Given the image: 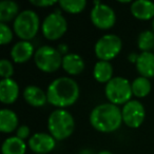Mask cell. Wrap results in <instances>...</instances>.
I'll return each instance as SVG.
<instances>
[{
	"mask_svg": "<svg viewBox=\"0 0 154 154\" xmlns=\"http://www.w3.org/2000/svg\"><path fill=\"white\" fill-rule=\"evenodd\" d=\"M61 66L69 75H78L85 70V61L78 54L68 53L62 58Z\"/></svg>",
	"mask_w": 154,
	"mask_h": 154,
	"instance_id": "cell-17",
	"label": "cell"
},
{
	"mask_svg": "<svg viewBox=\"0 0 154 154\" xmlns=\"http://www.w3.org/2000/svg\"><path fill=\"white\" fill-rule=\"evenodd\" d=\"M131 14L138 20L147 21L154 18V2L149 0H136L131 3Z\"/></svg>",
	"mask_w": 154,
	"mask_h": 154,
	"instance_id": "cell-13",
	"label": "cell"
},
{
	"mask_svg": "<svg viewBox=\"0 0 154 154\" xmlns=\"http://www.w3.org/2000/svg\"><path fill=\"white\" fill-rule=\"evenodd\" d=\"M137 47L141 52H151V50H154L153 31H143L137 38Z\"/></svg>",
	"mask_w": 154,
	"mask_h": 154,
	"instance_id": "cell-24",
	"label": "cell"
},
{
	"mask_svg": "<svg viewBox=\"0 0 154 154\" xmlns=\"http://www.w3.org/2000/svg\"><path fill=\"white\" fill-rule=\"evenodd\" d=\"M2 154H26V143L17 136L8 137L1 147Z\"/></svg>",
	"mask_w": 154,
	"mask_h": 154,
	"instance_id": "cell-21",
	"label": "cell"
},
{
	"mask_svg": "<svg viewBox=\"0 0 154 154\" xmlns=\"http://www.w3.org/2000/svg\"><path fill=\"white\" fill-rule=\"evenodd\" d=\"M19 15V5L12 0H3L0 2V22L7 23L15 20Z\"/></svg>",
	"mask_w": 154,
	"mask_h": 154,
	"instance_id": "cell-20",
	"label": "cell"
},
{
	"mask_svg": "<svg viewBox=\"0 0 154 154\" xmlns=\"http://www.w3.org/2000/svg\"><path fill=\"white\" fill-rule=\"evenodd\" d=\"M18 116L14 111L2 109L0 111V131L2 133H12L17 130Z\"/></svg>",
	"mask_w": 154,
	"mask_h": 154,
	"instance_id": "cell-19",
	"label": "cell"
},
{
	"mask_svg": "<svg viewBox=\"0 0 154 154\" xmlns=\"http://www.w3.org/2000/svg\"><path fill=\"white\" fill-rule=\"evenodd\" d=\"M131 86H132L133 95L138 97V98H143V97L148 96L152 89L150 80L143 76L135 78L132 82V84H131Z\"/></svg>",
	"mask_w": 154,
	"mask_h": 154,
	"instance_id": "cell-22",
	"label": "cell"
},
{
	"mask_svg": "<svg viewBox=\"0 0 154 154\" xmlns=\"http://www.w3.org/2000/svg\"><path fill=\"white\" fill-rule=\"evenodd\" d=\"M19 96V86L12 78L0 82V100L5 105H12Z\"/></svg>",
	"mask_w": 154,
	"mask_h": 154,
	"instance_id": "cell-12",
	"label": "cell"
},
{
	"mask_svg": "<svg viewBox=\"0 0 154 154\" xmlns=\"http://www.w3.org/2000/svg\"><path fill=\"white\" fill-rule=\"evenodd\" d=\"M97 154H113V153H112V152H110V151H108V150H103V151L98 152Z\"/></svg>",
	"mask_w": 154,
	"mask_h": 154,
	"instance_id": "cell-31",
	"label": "cell"
},
{
	"mask_svg": "<svg viewBox=\"0 0 154 154\" xmlns=\"http://www.w3.org/2000/svg\"><path fill=\"white\" fill-rule=\"evenodd\" d=\"M122 49V39L115 34H106L97 40L94 52L99 60L110 61L114 59Z\"/></svg>",
	"mask_w": 154,
	"mask_h": 154,
	"instance_id": "cell-7",
	"label": "cell"
},
{
	"mask_svg": "<svg viewBox=\"0 0 154 154\" xmlns=\"http://www.w3.org/2000/svg\"><path fill=\"white\" fill-rule=\"evenodd\" d=\"M49 132L56 140L70 137L75 130V120L70 112L64 109L54 110L48 119Z\"/></svg>",
	"mask_w": 154,
	"mask_h": 154,
	"instance_id": "cell-3",
	"label": "cell"
},
{
	"mask_svg": "<svg viewBox=\"0 0 154 154\" xmlns=\"http://www.w3.org/2000/svg\"><path fill=\"white\" fill-rule=\"evenodd\" d=\"M23 98L30 106L39 108L45 106L48 103L47 92L40 89L39 87L31 85L28 86L23 91Z\"/></svg>",
	"mask_w": 154,
	"mask_h": 154,
	"instance_id": "cell-15",
	"label": "cell"
},
{
	"mask_svg": "<svg viewBox=\"0 0 154 154\" xmlns=\"http://www.w3.org/2000/svg\"><path fill=\"white\" fill-rule=\"evenodd\" d=\"M29 147L36 154H48L53 151L56 139L50 133H35L29 139Z\"/></svg>",
	"mask_w": 154,
	"mask_h": 154,
	"instance_id": "cell-11",
	"label": "cell"
},
{
	"mask_svg": "<svg viewBox=\"0 0 154 154\" xmlns=\"http://www.w3.org/2000/svg\"><path fill=\"white\" fill-rule=\"evenodd\" d=\"M13 40V32L7 23L0 22V45H9Z\"/></svg>",
	"mask_w": 154,
	"mask_h": 154,
	"instance_id": "cell-26",
	"label": "cell"
},
{
	"mask_svg": "<svg viewBox=\"0 0 154 154\" xmlns=\"http://www.w3.org/2000/svg\"><path fill=\"white\" fill-rule=\"evenodd\" d=\"M153 51H154V50H153Z\"/></svg>",
	"mask_w": 154,
	"mask_h": 154,
	"instance_id": "cell-33",
	"label": "cell"
},
{
	"mask_svg": "<svg viewBox=\"0 0 154 154\" xmlns=\"http://www.w3.org/2000/svg\"><path fill=\"white\" fill-rule=\"evenodd\" d=\"M136 70L140 76L146 78L154 77V53L152 52H141L136 61Z\"/></svg>",
	"mask_w": 154,
	"mask_h": 154,
	"instance_id": "cell-16",
	"label": "cell"
},
{
	"mask_svg": "<svg viewBox=\"0 0 154 154\" xmlns=\"http://www.w3.org/2000/svg\"><path fill=\"white\" fill-rule=\"evenodd\" d=\"M40 26L39 17L32 10H26L19 13L14 20L13 29L15 34L21 40L30 41L37 35Z\"/></svg>",
	"mask_w": 154,
	"mask_h": 154,
	"instance_id": "cell-4",
	"label": "cell"
},
{
	"mask_svg": "<svg viewBox=\"0 0 154 154\" xmlns=\"http://www.w3.org/2000/svg\"><path fill=\"white\" fill-rule=\"evenodd\" d=\"M122 110L111 103L98 105L90 114V124L95 130L103 133L114 132L122 124Z\"/></svg>",
	"mask_w": 154,
	"mask_h": 154,
	"instance_id": "cell-2",
	"label": "cell"
},
{
	"mask_svg": "<svg viewBox=\"0 0 154 154\" xmlns=\"http://www.w3.org/2000/svg\"><path fill=\"white\" fill-rule=\"evenodd\" d=\"M35 55L34 45L30 41L20 40L13 45L11 50V57L16 63H24Z\"/></svg>",
	"mask_w": 154,
	"mask_h": 154,
	"instance_id": "cell-14",
	"label": "cell"
},
{
	"mask_svg": "<svg viewBox=\"0 0 154 154\" xmlns=\"http://www.w3.org/2000/svg\"><path fill=\"white\" fill-rule=\"evenodd\" d=\"M152 29H153V32H154V18L152 20Z\"/></svg>",
	"mask_w": 154,
	"mask_h": 154,
	"instance_id": "cell-32",
	"label": "cell"
},
{
	"mask_svg": "<svg viewBox=\"0 0 154 154\" xmlns=\"http://www.w3.org/2000/svg\"><path fill=\"white\" fill-rule=\"evenodd\" d=\"M30 3L37 8H49L58 5V1H54V0H31Z\"/></svg>",
	"mask_w": 154,
	"mask_h": 154,
	"instance_id": "cell-27",
	"label": "cell"
},
{
	"mask_svg": "<svg viewBox=\"0 0 154 154\" xmlns=\"http://www.w3.org/2000/svg\"><path fill=\"white\" fill-rule=\"evenodd\" d=\"M79 86L73 78L59 77L48 87V103L58 109H63L74 105L79 97Z\"/></svg>",
	"mask_w": 154,
	"mask_h": 154,
	"instance_id": "cell-1",
	"label": "cell"
},
{
	"mask_svg": "<svg viewBox=\"0 0 154 154\" xmlns=\"http://www.w3.org/2000/svg\"><path fill=\"white\" fill-rule=\"evenodd\" d=\"M91 21L99 30H109L116 22V14L111 7L95 1L90 13Z\"/></svg>",
	"mask_w": 154,
	"mask_h": 154,
	"instance_id": "cell-9",
	"label": "cell"
},
{
	"mask_svg": "<svg viewBox=\"0 0 154 154\" xmlns=\"http://www.w3.org/2000/svg\"><path fill=\"white\" fill-rule=\"evenodd\" d=\"M59 7L64 12L70 14H79L86 9V0H60L58 1Z\"/></svg>",
	"mask_w": 154,
	"mask_h": 154,
	"instance_id": "cell-23",
	"label": "cell"
},
{
	"mask_svg": "<svg viewBox=\"0 0 154 154\" xmlns=\"http://www.w3.org/2000/svg\"><path fill=\"white\" fill-rule=\"evenodd\" d=\"M122 122L127 127L136 129L143 125L146 117V111L143 105L138 100L131 99L122 109Z\"/></svg>",
	"mask_w": 154,
	"mask_h": 154,
	"instance_id": "cell-10",
	"label": "cell"
},
{
	"mask_svg": "<svg viewBox=\"0 0 154 154\" xmlns=\"http://www.w3.org/2000/svg\"><path fill=\"white\" fill-rule=\"evenodd\" d=\"M62 58L58 49L42 45L35 51L34 61L36 66L45 73H54L62 66Z\"/></svg>",
	"mask_w": 154,
	"mask_h": 154,
	"instance_id": "cell-6",
	"label": "cell"
},
{
	"mask_svg": "<svg viewBox=\"0 0 154 154\" xmlns=\"http://www.w3.org/2000/svg\"><path fill=\"white\" fill-rule=\"evenodd\" d=\"M137 58H138V55L135 53H132L129 55V60H130L131 62H133V63H136L137 61Z\"/></svg>",
	"mask_w": 154,
	"mask_h": 154,
	"instance_id": "cell-29",
	"label": "cell"
},
{
	"mask_svg": "<svg viewBox=\"0 0 154 154\" xmlns=\"http://www.w3.org/2000/svg\"><path fill=\"white\" fill-rule=\"evenodd\" d=\"M14 74V66L10 60L3 59L0 60V76L2 79H9L12 78Z\"/></svg>",
	"mask_w": 154,
	"mask_h": 154,
	"instance_id": "cell-25",
	"label": "cell"
},
{
	"mask_svg": "<svg viewBox=\"0 0 154 154\" xmlns=\"http://www.w3.org/2000/svg\"><path fill=\"white\" fill-rule=\"evenodd\" d=\"M41 30L43 36L48 40H57L66 34L68 30V22L61 14L54 12L45 18Z\"/></svg>",
	"mask_w": 154,
	"mask_h": 154,
	"instance_id": "cell-8",
	"label": "cell"
},
{
	"mask_svg": "<svg viewBox=\"0 0 154 154\" xmlns=\"http://www.w3.org/2000/svg\"><path fill=\"white\" fill-rule=\"evenodd\" d=\"M107 99L115 106L126 105L133 95L131 82L124 77H113L105 88Z\"/></svg>",
	"mask_w": 154,
	"mask_h": 154,
	"instance_id": "cell-5",
	"label": "cell"
},
{
	"mask_svg": "<svg viewBox=\"0 0 154 154\" xmlns=\"http://www.w3.org/2000/svg\"><path fill=\"white\" fill-rule=\"evenodd\" d=\"M30 134H31L30 128H29L28 126H26V125H22V126H20L19 128L16 130V136H17L18 138L22 139V140L28 138V137L30 136Z\"/></svg>",
	"mask_w": 154,
	"mask_h": 154,
	"instance_id": "cell-28",
	"label": "cell"
},
{
	"mask_svg": "<svg viewBox=\"0 0 154 154\" xmlns=\"http://www.w3.org/2000/svg\"><path fill=\"white\" fill-rule=\"evenodd\" d=\"M93 76L97 82L107 85L113 78V66L110 61L98 60L93 68Z\"/></svg>",
	"mask_w": 154,
	"mask_h": 154,
	"instance_id": "cell-18",
	"label": "cell"
},
{
	"mask_svg": "<svg viewBox=\"0 0 154 154\" xmlns=\"http://www.w3.org/2000/svg\"><path fill=\"white\" fill-rule=\"evenodd\" d=\"M68 49H69V48L66 47V45H60L59 47H58V51L60 52V54L66 53V52L68 51Z\"/></svg>",
	"mask_w": 154,
	"mask_h": 154,
	"instance_id": "cell-30",
	"label": "cell"
}]
</instances>
